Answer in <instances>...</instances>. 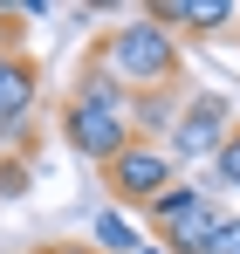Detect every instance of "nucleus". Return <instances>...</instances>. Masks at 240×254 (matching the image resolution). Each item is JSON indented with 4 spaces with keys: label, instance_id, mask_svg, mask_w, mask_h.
<instances>
[{
    "label": "nucleus",
    "instance_id": "obj_1",
    "mask_svg": "<svg viewBox=\"0 0 240 254\" xmlns=\"http://www.w3.org/2000/svg\"><path fill=\"white\" fill-rule=\"evenodd\" d=\"M89 55H96L130 96H144V89H185V48H179V35L158 28L151 14H130L117 28H103V35L89 42Z\"/></svg>",
    "mask_w": 240,
    "mask_h": 254
},
{
    "label": "nucleus",
    "instance_id": "obj_2",
    "mask_svg": "<svg viewBox=\"0 0 240 254\" xmlns=\"http://www.w3.org/2000/svg\"><path fill=\"white\" fill-rule=\"evenodd\" d=\"M179 179H185L179 158H172L165 144H151V137H137V144H123L117 158L103 165V192H110L117 213H144L165 186H179Z\"/></svg>",
    "mask_w": 240,
    "mask_h": 254
},
{
    "label": "nucleus",
    "instance_id": "obj_3",
    "mask_svg": "<svg viewBox=\"0 0 240 254\" xmlns=\"http://www.w3.org/2000/svg\"><path fill=\"white\" fill-rule=\"evenodd\" d=\"M240 124V103L234 96H220V89H185V103H179V117H172V130H165V151L179 158V172L185 165H213V151H220V137Z\"/></svg>",
    "mask_w": 240,
    "mask_h": 254
},
{
    "label": "nucleus",
    "instance_id": "obj_4",
    "mask_svg": "<svg viewBox=\"0 0 240 254\" xmlns=\"http://www.w3.org/2000/svg\"><path fill=\"white\" fill-rule=\"evenodd\" d=\"M55 130H62V144H69L76 158H89L96 172L110 165L123 144H137L130 117H117V110H89V103H69V96H62V110H55Z\"/></svg>",
    "mask_w": 240,
    "mask_h": 254
},
{
    "label": "nucleus",
    "instance_id": "obj_5",
    "mask_svg": "<svg viewBox=\"0 0 240 254\" xmlns=\"http://www.w3.org/2000/svg\"><path fill=\"white\" fill-rule=\"evenodd\" d=\"M69 103H89V110H117V117H130V89L96 62V55H82L76 62V83H69Z\"/></svg>",
    "mask_w": 240,
    "mask_h": 254
},
{
    "label": "nucleus",
    "instance_id": "obj_6",
    "mask_svg": "<svg viewBox=\"0 0 240 254\" xmlns=\"http://www.w3.org/2000/svg\"><path fill=\"white\" fill-rule=\"evenodd\" d=\"M220 220H227V206H220V199H199L179 227H165V234H158V248H165V254H199L206 241H213V227H220Z\"/></svg>",
    "mask_w": 240,
    "mask_h": 254
},
{
    "label": "nucleus",
    "instance_id": "obj_7",
    "mask_svg": "<svg viewBox=\"0 0 240 254\" xmlns=\"http://www.w3.org/2000/svg\"><path fill=\"white\" fill-rule=\"evenodd\" d=\"M179 103H185V89H144V96H130V130L151 137V144H165V130H172V117H179Z\"/></svg>",
    "mask_w": 240,
    "mask_h": 254
},
{
    "label": "nucleus",
    "instance_id": "obj_8",
    "mask_svg": "<svg viewBox=\"0 0 240 254\" xmlns=\"http://www.w3.org/2000/svg\"><path fill=\"white\" fill-rule=\"evenodd\" d=\"M89 248L96 254H137L144 248V227L130 213H117V206H96L89 213Z\"/></svg>",
    "mask_w": 240,
    "mask_h": 254
},
{
    "label": "nucleus",
    "instance_id": "obj_9",
    "mask_svg": "<svg viewBox=\"0 0 240 254\" xmlns=\"http://www.w3.org/2000/svg\"><path fill=\"white\" fill-rule=\"evenodd\" d=\"M199 199H213V192H206L199 179H179V186H165L158 199L144 206V227H151V234H165V227H179V220H185V213L199 206Z\"/></svg>",
    "mask_w": 240,
    "mask_h": 254
},
{
    "label": "nucleus",
    "instance_id": "obj_10",
    "mask_svg": "<svg viewBox=\"0 0 240 254\" xmlns=\"http://www.w3.org/2000/svg\"><path fill=\"white\" fill-rule=\"evenodd\" d=\"M227 28H240V7H234V0H185V35L213 42V35H227Z\"/></svg>",
    "mask_w": 240,
    "mask_h": 254
},
{
    "label": "nucleus",
    "instance_id": "obj_11",
    "mask_svg": "<svg viewBox=\"0 0 240 254\" xmlns=\"http://www.w3.org/2000/svg\"><path fill=\"white\" fill-rule=\"evenodd\" d=\"M21 192H35V165L21 151H0V199H21Z\"/></svg>",
    "mask_w": 240,
    "mask_h": 254
},
{
    "label": "nucleus",
    "instance_id": "obj_12",
    "mask_svg": "<svg viewBox=\"0 0 240 254\" xmlns=\"http://www.w3.org/2000/svg\"><path fill=\"white\" fill-rule=\"evenodd\" d=\"M213 179H220L227 192H240V124L220 137V151H213Z\"/></svg>",
    "mask_w": 240,
    "mask_h": 254
},
{
    "label": "nucleus",
    "instance_id": "obj_13",
    "mask_svg": "<svg viewBox=\"0 0 240 254\" xmlns=\"http://www.w3.org/2000/svg\"><path fill=\"white\" fill-rule=\"evenodd\" d=\"M199 254H240V213H227V220L213 227V241H206Z\"/></svg>",
    "mask_w": 240,
    "mask_h": 254
},
{
    "label": "nucleus",
    "instance_id": "obj_14",
    "mask_svg": "<svg viewBox=\"0 0 240 254\" xmlns=\"http://www.w3.org/2000/svg\"><path fill=\"white\" fill-rule=\"evenodd\" d=\"M35 254H96V248H89V241H41Z\"/></svg>",
    "mask_w": 240,
    "mask_h": 254
},
{
    "label": "nucleus",
    "instance_id": "obj_15",
    "mask_svg": "<svg viewBox=\"0 0 240 254\" xmlns=\"http://www.w3.org/2000/svg\"><path fill=\"white\" fill-rule=\"evenodd\" d=\"M137 254H165V248H158V241H151V248H137Z\"/></svg>",
    "mask_w": 240,
    "mask_h": 254
}]
</instances>
